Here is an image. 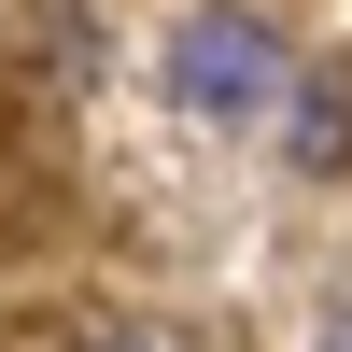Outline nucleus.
Masks as SVG:
<instances>
[{
    "label": "nucleus",
    "mask_w": 352,
    "mask_h": 352,
    "mask_svg": "<svg viewBox=\"0 0 352 352\" xmlns=\"http://www.w3.org/2000/svg\"><path fill=\"white\" fill-rule=\"evenodd\" d=\"M169 99L184 113H212V127H240V113H268L282 99V43H268V14H184L169 28Z\"/></svg>",
    "instance_id": "obj_1"
},
{
    "label": "nucleus",
    "mask_w": 352,
    "mask_h": 352,
    "mask_svg": "<svg viewBox=\"0 0 352 352\" xmlns=\"http://www.w3.org/2000/svg\"><path fill=\"white\" fill-rule=\"evenodd\" d=\"M296 169H352V71L296 85Z\"/></svg>",
    "instance_id": "obj_2"
},
{
    "label": "nucleus",
    "mask_w": 352,
    "mask_h": 352,
    "mask_svg": "<svg viewBox=\"0 0 352 352\" xmlns=\"http://www.w3.org/2000/svg\"><path fill=\"white\" fill-rule=\"evenodd\" d=\"M113 352H155V338H113Z\"/></svg>",
    "instance_id": "obj_3"
}]
</instances>
